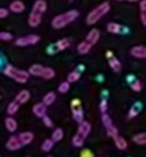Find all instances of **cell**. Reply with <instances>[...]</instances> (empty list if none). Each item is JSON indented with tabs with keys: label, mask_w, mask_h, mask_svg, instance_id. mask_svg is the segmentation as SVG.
<instances>
[{
	"label": "cell",
	"mask_w": 146,
	"mask_h": 157,
	"mask_svg": "<svg viewBox=\"0 0 146 157\" xmlns=\"http://www.w3.org/2000/svg\"><path fill=\"white\" fill-rule=\"evenodd\" d=\"M84 140H85V137H83L82 135H79V132H77V134L72 138V144L74 145V147H83Z\"/></svg>",
	"instance_id": "25"
},
{
	"label": "cell",
	"mask_w": 146,
	"mask_h": 157,
	"mask_svg": "<svg viewBox=\"0 0 146 157\" xmlns=\"http://www.w3.org/2000/svg\"><path fill=\"white\" fill-rule=\"evenodd\" d=\"M141 21H142L143 26H146V12H141Z\"/></svg>",
	"instance_id": "42"
},
{
	"label": "cell",
	"mask_w": 146,
	"mask_h": 157,
	"mask_svg": "<svg viewBox=\"0 0 146 157\" xmlns=\"http://www.w3.org/2000/svg\"><path fill=\"white\" fill-rule=\"evenodd\" d=\"M79 78H81V74H79V72H76V71H73V72H71L68 75V82H70V83L75 82V81H77Z\"/></svg>",
	"instance_id": "32"
},
{
	"label": "cell",
	"mask_w": 146,
	"mask_h": 157,
	"mask_svg": "<svg viewBox=\"0 0 146 157\" xmlns=\"http://www.w3.org/2000/svg\"><path fill=\"white\" fill-rule=\"evenodd\" d=\"M90 130H91V125H90L89 122H87V121H82L81 123H79V129H77V132H79V135H82L83 137H87L88 135H89Z\"/></svg>",
	"instance_id": "10"
},
{
	"label": "cell",
	"mask_w": 146,
	"mask_h": 157,
	"mask_svg": "<svg viewBox=\"0 0 146 157\" xmlns=\"http://www.w3.org/2000/svg\"><path fill=\"white\" fill-rule=\"evenodd\" d=\"M0 40L2 41H11L12 34L10 32H0Z\"/></svg>",
	"instance_id": "34"
},
{
	"label": "cell",
	"mask_w": 146,
	"mask_h": 157,
	"mask_svg": "<svg viewBox=\"0 0 146 157\" xmlns=\"http://www.w3.org/2000/svg\"><path fill=\"white\" fill-rule=\"evenodd\" d=\"M18 108H19V104L17 103L16 101H11V103L9 104L6 111H8V113L10 114V116H13V114L16 113V112H17Z\"/></svg>",
	"instance_id": "28"
},
{
	"label": "cell",
	"mask_w": 146,
	"mask_h": 157,
	"mask_svg": "<svg viewBox=\"0 0 146 157\" xmlns=\"http://www.w3.org/2000/svg\"><path fill=\"white\" fill-rule=\"evenodd\" d=\"M132 141L139 145H145L146 144V134L145 132H141V134H136L132 137Z\"/></svg>",
	"instance_id": "22"
},
{
	"label": "cell",
	"mask_w": 146,
	"mask_h": 157,
	"mask_svg": "<svg viewBox=\"0 0 146 157\" xmlns=\"http://www.w3.org/2000/svg\"><path fill=\"white\" fill-rule=\"evenodd\" d=\"M22 147H23V144H22L21 141H19L18 137H16V136L10 137L8 142H6V147H8L10 151H17V150H19Z\"/></svg>",
	"instance_id": "8"
},
{
	"label": "cell",
	"mask_w": 146,
	"mask_h": 157,
	"mask_svg": "<svg viewBox=\"0 0 146 157\" xmlns=\"http://www.w3.org/2000/svg\"><path fill=\"white\" fill-rule=\"evenodd\" d=\"M3 72L6 76L12 78L13 80H15L18 83H25V82H27V80L29 79V73H28L27 71L18 70V68L14 67V66L11 65V64L6 66Z\"/></svg>",
	"instance_id": "3"
},
{
	"label": "cell",
	"mask_w": 146,
	"mask_h": 157,
	"mask_svg": "<svg viewBox=\"0 0 146 157\" xmlns=\"http://www.w3.org/2000/svg\"><path fill=\"white\" fill-rule=\"evenodd\" d=\"M140 9L141 12H146V0H141L140 1Z\"/></svg>",
	"instance_id": "41"
},
{
	"label": "cell",
	"mask_w": 146,
	"mask_h": 157,
	"mask_svg": "<svg viewBox=\"0 0 146 157\" xmlns=\"http://www.w3.org/2000/svg\"><path fill=\"white\" fill-rule=\"evenodd\" d=\"M142 110V104L140 103H136L129 110V113H128V118L129 119H133L140 113V111Z\"/></svg>",
	"instance_id": "18"
},
{
	"label": "cell",
	"mask_w": 146,
	"mask_h": 157,
	"mask_svg": "<svg viewBox=\"0 0 146 157\" xmlns=\"http://www.w3.org/2000/svg\"><path fill=\"white\" fill-rule=\"evenodd\" d=\"M79 17V12L76 10H70L68 12H65L63 14H59L52 21V26L55 29H61L66 27L72 21Z\"/></svg>",
	"instance_id": "1"
},
{
	"label": "cell",
	"mask_w": 146,
	"mask_h": 157,
	"mask_svg": "<svg viewBox=\"0 0 146 157\" xmlns=\"http://www.w3.org/2000/svg\"><path fill=\"white\" fill-rule=\"evenodd\" d=\"M99 108H100V111L102 112V113H105L107 110V99H102L100 103V105H99Z\"/></svg>",
	"instance_id": "37"
},
{
	"label": "cell",
	"mask_w": 146,
	"mask_h": 157,
	"mask_svg": "<svg viewBox=\"0 0 146 157\" xmlns=\"http://www.w3.org/2000/svg\"><path fill=\"white\" fill-rule=\"evenodd\" d=\"M79 106H81V101H79V99H77V98L73 99L72 103H71V107L75 108V107H79Z\"/></svg>",
	"instance_id": "40"
},
{
	"label": "cell",
	"mask_w": 146,
	"mask_h": 157,
	"mask_svg": "<svg viewBox=\"0 0 146 157\" xmlns=\"http://www.w3.org/2000/svg\"><path fill=\"white\" fill-rule=\"evenodd\" d=\"M70 46V41L68 39H61L56 43V47L58 50H65Z\"/></svg>",
	"instance_id": "29"
},
{
	"label": "cell",
	"mask_w": 146,
	"mask_h": 157,
	"mask_svg": "<svg viewBox=\"0 0 146 157\" xmlns=\"http://www.w3.org/2000/svg\"><path fill=\"white\" fill-rule=\"evenodd\" d=\"M32 10L43 14V13H45L46 10H47V3H46V1H44V0H37V1L34 2V6H32Z\"/></svg>",
	"instance_id": "16"
},
{
	"label": "cell",
	"mask_w": 146,
	"mask_h": 157,
	"mask_svg": "<svg viewBox=\"0 0 146 157\" xmlns=\"http://www.w3.org/2000/svg\"><path fill=\"white\" fill-rule=\"evenodd\" d=\"M110 3L109 2H102L101 4H99L97 8H95L91 12L88 13L87 17H86V23L87 25H95L98 21H100L107 13H109L110 11Z\"/></svg>",
	"instance_id": "2"
},
{
	"label": "cell",
	"mask_w": 146,
	"mask_h": 157,
	"mask_svg": "<svg viewBox=\"0 0 146 157\" xmlns=\"http://www.w3.org/2000/svg\"><path fill=\"white\" fill-rule=\"evenodd\" d=\"M63 138V130L61 129V128H56V129L53 132L52 138L51 139H52L54 142H58V141H60Z\"/></svg>",
	"instance_id": "27"
},
{
	"label": "cell",
	"mask_w": 146,
	"mask_h": 157,
	"mask_svg": "<svg viewBox=\"0 0 146 157\" xmlns=\"http://www.w3.org/2000/svg\"><path fill=\"white\" fill-rule=\"evenodd\" d=\"M102 122H103V125H104V127L107 128V135H109L110 137L114 138L115 136H117V135H118V130H117V128L114 126V124H113V122H112V120H111V118H110L109 116H107V113H103Z\"/></svg>",
	"instance_id": "5"
},
{
	"label": "cell",
	"mask_w": 146,
	"mask_h": 157,
	"mask_svg": "<svg viewBox=\"0 0 146 157\" xmlns=\"http://www.w3.org/2000/svg\"><path fill=\"white\" fill-rule=\"evenodd\" d=\"M39 41H40L39 35L29 34V35H26V36L17 39L16 41H15V45L24 47V46H28V45H34V44H37Z\"/></svg>",
	"instance_id": "4"
},
{
	"label": "cell",
	"mask_w": 146,
	"mask_h": 157,
	"mask_svg": "<svg viewBox=\"0 0 146 157\" xmlns=\"http://www.w3.org/2000/svg\"><path fill=\"white\" fill-rule=\"evenodd\" d=\"M81 157H95L94 154H92L91 151H89V150H83V151L81 152Z\"/></svg>",
	"instance_id": "38"
},
{
	"label": "cell",
	"mask_w": 146,
	"mask_h": 157,
	"mask_svg": "<svg viewBox=\"0 0 146 157\" xmlns=\"http://www.w3.org/2000/svg\"><path fill=\"white\" fill-rule=\"evenodd\" d=\"M117 1H128V2H136L139 0H117Z\"/></svg>",
	"instance_id": "43"
},
{
	"label": "cell",
	"mask_w": 146,
	"mask_h": 157,
	"mask_svg": "<svg viewBox=\"0 0 146 157\" xmlns=\"http://www.w3.org/2000/svg\"><path fill=\"white\" fill-rule=\"evenodd\" d=\"M10 10L13 13H22L25 10V4L21 1V0H14L12 3L10 4Z\"/></svg>",
	"instance_id": "15"
},
{
	"label": "cell",
	"mask_w": 146,
	"mask_h": 157,
	"mask_svg": "<svg viewBox=\"0 0 146 157\" xmlns=\"http://www.w3.org/2000/svg\"><path fill=\"white\" fill-rule=\"evenodd\" d=\"M55 99H56V94H55L54 92H48V93H46L45 95H44L43 101H42V103L46 106H50L54 103Z\"/></svg>",
	"instance_id": "23"
},
{
	"label": "cell",
	"mask_w": 146,
	"mask_h": 157,
	"mask_svg": "<svg viewBox=\"0 0 146 157\" xmlns=\"http://www.w3.org/2000/svg\"><path fill=\"white\" fill-rule=\"evenodd\" d=\"M18 139L23 145L30 144L32 142V140H34V134L31 132H23L19 134Z\"/></svg>",
	"instance_id": "11"
},
{
	"label": "cell",
	"mask_w": 146,
	"mask_h": 157,
	"mask_svg": "<svg viewBox=\"0 0 146 157\" xmlns=\"http://www.w3.org/2000/svg\"><path fill=\"white\" fill-rule=\"evenodd\" d=\"M9 15V11L4 8H0V18H6Z\"/></svg>",
	"instance_id": "39"
},
{
	"label": "cell",
	"mask_w": 146,
	"mask_h": 157,
	"mask_svg": "<svg viewBox=\"0 0 146 157\" xmlns=\"http://www.w3.org/2000/svg\"><path fill=\"white\" fill-rule=\"evenodd\" d=\"M130 54L132 57L138 59H145L146 58V47L144 45H139L134 46L131 50H130Z\"/></svg>",
	"instance_id": "7"
},
{
	"label": "cell",
	"mask_w": 146,
	"mask_h": 157,
	"mask_svg": "<svg viewBox=\"0 0 146 157\" xmlns=\"http://www.w3.org/2000/svg\"><path fill=\"white\" fill-rule=\"evenodd\" d=\"M109 64H110L111 68H112L113 71H115V72H120V71H121V63H120V61H119L118 59L110 58Z\"/></svg>",
	"instance_id": "24"
},
{
	"label": "cell",
	"mask_w": 146,
	"mask_h": 157,
	"mask_svg": "<svg viewBox=\"0 0 146 157\" xmlns=\"http://www.w3.org/2000/svg\"><path fill=\"white\" fill-rule=\"evenodd\" d=\"M48 157H52V156H48Z\"/></svg>",
	"instance_id": "45"
},
{
	"label": "cell",
	"mask_w": 146,
	"mask_h": 157,
	"mask_svg": "<svg viewBox=\"0 0 146 157\" xmlns=\"http://www.w3.org/2000/svg\"><path fill=\"white\" fill-rule=\"evenodd\" d=\"M44 68L45 66L41 65V64H34L29 67V75H32V76H39V77H42L43 75V72H44Z\"/></svg>",
	"instance_id": "13"
},
{
	"label": "cell",
	"mask_w": 146,
	"mask_h": 157,
	"mask_svg": "<svg viewBox=\"0 0 146 157\" xmlns=\"http://www.w3.org/2000/svg\"><path fill=\"white\" fill-rule=\"evenodd\" d=\"M70 1H72V0H70Z\"/></svg>",
	"instance_id": "46"
},
{
	"label": "cell",
	"mask_w": 146,
	"mask_h": 157,
	"mask_svg": "<svg viewBox=\"0 0 146 157\" xmlns=\"http://www.w3.org/2000/svg\"><path fill=\"white\" fill-rule=\"evenodd\" d=\"M32 111L38 118H42L46 114V105H44L43 103H38L36 105H34Z\"/></svg>",
	"instance_id": "12"
},
{
	"label": "cell",
	"mask_w": 146,
	"mask_h": 157,
	"mask_svg": "<svg viewBox=\"0 0 146 157\" xmlns=\"http://www.w3.org/2000/svg\"><path fill=\"white\" fill-rule=\"evenodd\" d=\"M90 49H91V45L86 41H83L81 44H79V46H77V52H79L81 55H86L87 52H89Z\"/></svg>",
	"instance_id": "21"
},
{
	"label": "cell",
	"mask_w": 146,
	"mask_h": 157,
	"mask_svg": "<svg viewBox=\"0 0 146 157\" xmlns=\"http://www.w3.org/2000/svg\"><path fill=\"white\" fill-rule=\"evenodd\" d=\"M69 89H70V82H68V81L61 82L58 87V91L60 92V93H67V92L69 91Z\"/></svg>",
	"instance_id": "33"
},
{
	"label": "cell",
	"mask_w": 146,
	"mask_h": 157,
	"mask_svg": "<svg viewBox=\"0 0 146 157\" xmlns=\"http://www.w3.org/2000/svg\"><path fill=\"white\" fill-rule=\"evenodd\" d=\"M131 89L133 90V91H136V92H140L141 90H142V85H141V82L139 80H136L131 85Z\"/></svg>",
	"instance_id": "35"
},
{
	"label": "cell",
	"mask_w": 146,
	"mask_h": 157,
	"mask_svg": "<svg viewBox=\"0 0 146 157\" xmlns=\"http://www.w3.org/2000/svg\"><path fill=\"white\" fill-rule=\"evenodd\" d=\"M53 147H54V141L52 139H46L43 142V144H42L41 149L43 152H50L53 149Z\"/></svg>",
	"instance_id": "31"
},
{
	"label": "cell",
	"mask_w": 146,
	"mask_h": 157,
	"mask_svg": "<svg viewBox=\"0 0 146 157\" xmlns=\"http://www.w3.org/2000/svg\"><path fill=\"white\" fill-rule=\"evenodd\" d=\"M29 98H30L29 91H28V90H22V91L16 95V97H15V101H16L19 105H22V104L27 103V101H29Z\"/></svg>",
	"instance_id": "14"
},
{
	"label": "cell",
	"mask_w": 146,
	"mask_h": 157,
	"mask_svg": "<svg viewBox=\"0 0 146 157\" xmlns=\"http://www.w3.org/2000/svg\"><path fill=\"white\" fill-rule=\"evenodd\" d=\"M113 139H114L115 145H116L117 149H119V150H126V149H127L128 142L126 141L125 138H123V137H120V136H118V135H117V136H115Z\"/></svg>",
	"instance_id": "17"
},
{
	"label": "cell",
	"mask_w": 146,
	"mask_h": 157,
	"mask_svg": "<svg viewBox=\"0 0 146 157\" xmlns=\"http://www.w3.org/2000/svg\"><path fill=\"white\" fill-rule=\"evenodd\" d=\"M0 99H1V96H0Z\"/></svg>",
	"instance_id": "44"
},
{
	"label": "cell",
	"mask_w": 146,
	"mask_h": 157,
	"mask_svg": "<svg viewBox=\"0 0 146 157\" xmlns=\"http://www.w3.org/2000/svg\"><path fill=\"white\" fill-rule=\"evenodd\" d=\"M55 75H56V73H55V71L53 70L52 67H45V68H44L43 75H42V78L50 80V79L54 78Z\"/></svg>",
	"instance_id": "30"
},
{
	"label": "cell",
	"mask_w": 146,
	"mask_h": 157,
	"mask_svg": "<svg viewBox=\"0 0 146 157\" xmlns=\"http://www.w3.org/2000/svg\"><path fill=\"white\" fill-rule=\"evenodd\" d=\"M99 39H100V32H99L98 29H96V28H94V29H91L89 32H88L87 36H86V42H88V43L90 44L91 46H94L95 44L97 43V42L99 41Z\"/></svg>",
	"instance_id": "9"
},
{
	"label": "cell",
	"mask_w": 146,
	"mask_h": 157,
	"mask_svg": "<svg viewBox=\"0 0 146 157\" xmlns=\"http://www.w3.org/2000/svg\"><path fill=\"white\" fill-rule=\"evenodd\" d=\"M72 113H73V118H74V120L77 123H81L84 120V112L83 109L81 108V106L79 107L72 108Z\"/></svg>",
	"instance_id": "19"
},
{
	"label": "cell",
	"mask_w": 146,
	"mask_h": 157,
	"mask_svg": "<svg viewBox=\"0 0 146 157\" xmlns=\"http://www.w3.org/2000/svg\"><path fill=\"white\" fill-rule=\"evenodd\" d=\"M42 15L43 14L37 12V11L31 10V12H30V14H29V18H28V24H29L30 27L36 28L40 25V24H41Z\"/></svg>",
	"instance_id": "6"
},
{
	"label": "cell",
	"mask_w": 146,
	"mask_h": 157,
	"mask_svg": "<svg viewBox=\"0 0 146 157\" xmlns=\"http://www.w3.org/2000/svg\"><path fill=\"white\" fill-rule=\"evenodd\" d=\"M42 120H43L44 125L47 126V127H50V128H51V127H53V125H54V124H53L52 119L48 118V117L46 116V114H45V116H44V117H42Z\"/></svg>",
	"instance_id": "36"
},
{
	"label": "cell",
	"mask_w": 146,
	"mask_h": 157,
	"mask_svg": "<svg viewBox=\"0 0 146 157\" xmlns=\"http://www.w3.org/2000/svg\"><path fill=\"white\" fill-rule=\"evenodd\" d=\"M107 30L109 31L110 33H119L120 32V30H121V26L119 25V24H117V23H109L107 24Z\"/></svg>",
	"instance_id": "26"
},
{
	"label": "cell",
	"mask_w": 146,
	"mask_h": 157,
	"mask_svg": "<svg viewBox=\"0 0 146 157\" xmlns=\"http://www.w3.org/2000/svg\"><path fill=\"white\" fill-rule=\"evenodd\" d=\"M4 124H6V129H8L9 132H14L15 130L17 129V123H16V121L12 118V117H9V118H6Z\"/></svg>",
	"instance_id": "20"
}]
</instances>
